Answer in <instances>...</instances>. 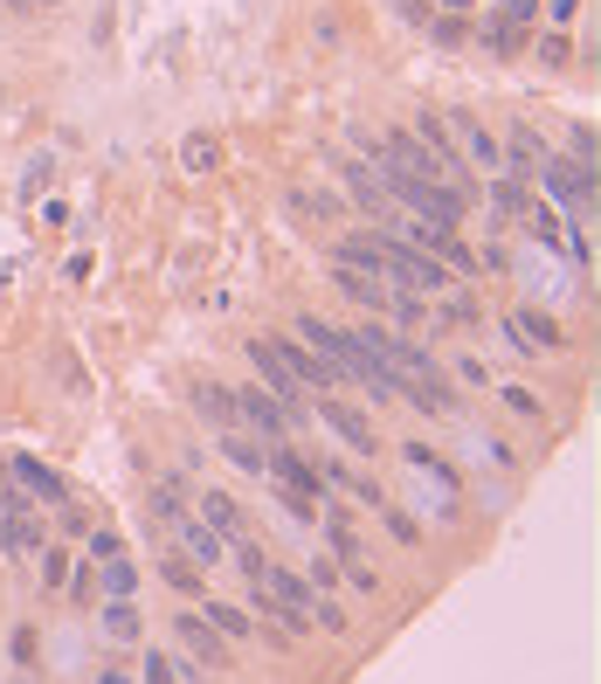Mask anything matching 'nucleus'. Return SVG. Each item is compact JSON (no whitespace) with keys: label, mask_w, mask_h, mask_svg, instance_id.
<instances>
[{"label":"nucleus","mask_w":601,"mask_h":684,"mask_svg":"<svg viewBox=\"0 0 601 684\" xmlns=\"http://www.w3.org/2000/svg\"><path fill=\"white\" fill-rule=\"evenodd\" d=\"M298 339L332 366L339 381L367 387V402H401V381L387 374V366H380L367 346H359V332H339V325H325V319H319V311H298Z\"/></svg>","instance_id":"f257e3e1"},{"label":"nucleus","mask_w":601,"mask_h":684,"mask_svg":"<svg viewBox=\"0 0 601 684\" xmlns=\"http://www.w3.org/2000/svg\"><path fill=\"white\" fill-rule=\"evenodd\" d=\"M380 277L395 284V291H415V298H436V291H450V270H442L436 256L408 249L395 228H380Z\"/></svg>","instance_id":"f03ea898"},{"label":"nucleus","mask_w":601,"mask_h":684,"mask_svg":"<svg viewBox=\"0 0 601 684\" xmlns=\"http://www.w3.org/2000/svg\"><path fill=\"white\" fill-rule=\"evenodd\" d=\"M264 470H270V478H277L283 491H291V505H283V512H291V519H319V505H325V484H319V470H311L298 450H283V442H270V450H264Z\"/></svg>","instance_id":"7ed1b4c3"},{"label":"nucleus","mask_w":601,"mask_h":684,"mask_svg":"<svg viewBox=\"0 0 601 684\" xmlns=\"http://www.w3.org/2000/svg\"><path fill=\"white\" fill-rule=\"evenodd\" d=\"M395 235H401L408 249H422V256H436L442 270H457V277H477V256H470V243H463L457 228H442V222H422V215H415V222H401Z\"/></svg>","instance_id":"20e7f679"},{"label":"nucleus","mask_w":601,"mask_h":684,"mask_svg":"<svg viewBox=\"0 0 601 684\" xmlns=\"http://www.w3.org/2000/svg\"><path fill=\"white\" fill-rule=\"evenodd\" d=\"M228 402H235V423H243L249 436H264V442H283V436L298 429V415H283V408L270 402L264 387H235Z\"/></svg>","instance_id":"39448f33"},{"label":"nucleus","mask_w":601,"mask_h":684,"mask_svg":"<svg viewBox=\"0 0 601 684\" xmlns=\"http://www.w3.org/2000/svg\"><path fill=\"white\" fill-rule=\"evenodd\" d=\"M249 366L264 374V394H270V402H277L283 415H298V423H304V387L291 381V366L277 360V346H270V339H249Z\"/></svg>","instance_id":"423d86ee"},{"label":"nucleus","mask_w":601,"mask_h":684,"mask_svg":"<svg viewBox=\"0 0 601 684\" xmlns=\"http://www.w3.org/2000/svg\"><path fill=\"white\" fill-rule=\"evenodd\" d=\"M539 180H546V194H554V201L581 207V215L594 207V167L588 160H567V152H560V160H539Z\"/></svg>","instance_id":"0eeeda50"},{"label":"nucleus","mask_w":601,"mask_h":684,"mask_svg":"<svg viewBox=\"0 0 601 684\" xmlns=\"http://www.w3.org/2000/svg\"><path fill=\"white\" fill-rule=\"evenodd\" d=\"M319 415H325V429L346 442V450H359V457L380 450V436H374V423H367L359 408H346V402H332V394H319Z\"/></svg>","instance_id":"6e6552de"},{"label":"nucleus","mask_w":601,"mask_h":684,"mask_svg":"<svg viewBox=\"0 0 601 684\" xmlns=\"http://www.w3.org/2000/svg\"><path fill=\"white\" fill-rule=\"evenodd\" d=\"M270 346H277V360H283V366H291V381H298V387H311V394H332V387H339V374L304 346V339H270Z\"/></svg>","instance_id":"1a4fd4ad"},{"label":"nucleus","mask_w":601,"mask_h":684,"mask_svg":"<svg viewBox=\"0 0 601 684\" xmlns=\"http://www.w3.org/2000/svg\"><path fill=\"white\" fill-rule=\"evenodd\" d=\"M173 629H180V643L201 656V671H228V637L207 616H173Z\"/></svg>","instance_id":"9d476101"},{"label":"nucleus","mask_w":601,"mask_h":684,"mask_svg":"<svg viewBox=\"0 0 601 684\" xmlns=\"http://www.w3.org/2000/svg\"><path fill=\"white\" fill-rule=\"evenodd\" d=\"M505 339H518V346H560V325L546 319V311H533V304H512L505 311Z\"/></svg>","instance_id":"9b49d317"},{"label":"nucleus","mask_w":601,"mask_h":684,"mask_svg":"<svg viewBox=\"0 0 601 684\" xmlns=\"http://www.w3.org/2000/svg\"><path fill=\"white\" fill-rule=\"evenodd\" d=\"M8 478H14L21 491H35L42 505H69V484H63L49 463H35V457H14V463H8Z\"/></svg>","instance_id":"f8f14e48"},{"label":"nucleus","mask_w":601,"mask_h":684,"mask_svg":"<svg viewBox=\"0 0 601 684\" xmlns=\"http://www.w3.org/2000/svg\"><path fill=\"white\" fill-rule=\"evenodd\" d=\"M339 180H346V194L367 207V215H387V207H395V194H387V180L374 173V167H359V160H346L339 167Z\"/></svg>","instance_id":"ddd939ff"},{"label":"nucleus","mask_w":601,"mask_h":684,"mask_svg":"<svg viewBox=\"0 0 601 684\" xmlns=\"http://www.w3.org/2000/svg\"><path fill=\"white\" fill-rule=\"evenodd\" d=\"M201 519H207V533H215L222 546L243 539V505H235L228 491H207V498H201Z\"/></svg>","instance_id":"4468645a"},{"label":"nucleus","mask_w":601,"mask_h":684,"mask_svg":"<svg viewBox=\"0 0 601 684\" xmlns=\"http://www.w3.org/2000/svg\"><path fill=\"white\" fill-rule=\"evenodd\" d=\"M332 277H339V291H346L359 311H387V298H395V291H380V277H367V270H346V263H332Z\"/></svg>","instance_id":"2eb2a0df"},{"label":"nucleus","mask_w":601,"mask_h":684,"mask_svg":"<svg viewBox=\"0 0 601 684\" xmlns=\"http://www.w3.org/2000/svg\"><path fill=\"white\" fill-rule=\"evenodd\" d=\"M173 539H180V546H187V554H194L201 567H215V560H222V539H215V533H207V525H201V519H187V512H180V519H173Z\"/></svg>","instance_id":"dca6fc26"},{"label":"nucleus","mask_w":601,"mask_h":684,"mask_svg":"<svg viewBox=\"0 0 601 684\" xmlns=\"http://www.w3.org/2000/svg\"><path fill=\"white\" fill-rule=\"evenodd\" d=\"M264 450H270V442H264V436H249L243 423L222 429V457H228L235 470H264Z\"/></svg>","instance_id":"f3484780"},{"label":"nucleus","mask_w":601,"mask_h":684,"mask_svg":"<svg viewBox=\"0 0 601 684\" xmlns=\"http://www.w3.org/2000/svg\"><path fill=\"white\" fill-rule=\"evenodd\" d=\"M0 554H42V525L29 512H8L0 519Z\"/></svg>","instance_id":"a211bd4d"},{"label":"nucleus","mask_w":601,"mask_h":684,"mask_svg":"<svg viewBox=\"0 0 601 684\" xmlns=\"http://www.w3.org/2000/svg\"><path fill=\"white\" fill-rule=\"evenodd\" d=\"M539 160H546V152H539V139H533V131H512V139L498 146V167H512V180L539 173Z\"/></svg>","instance_id":"6ab92c4d"},{"label":"nucleus","mask_w":601,"mask_h":684,"mask_svg":"<svg viewBox=\"0 0 601 684\" xmlns=\"http://www.w3.org/2000/svg\"><path fill=\"white\" fill-rule=\"evenodd\" d=\"M180 167H187V173H215L222 167V139H215V131H187V139H180Z\"/></svg>","instance_id":"aec40b11"},{"label":"nucleus","mask_w":601,"mask_h":684,"mask_svg":"<svg viewBox=\"0 0 601 684\" xmlns=\"http://www.w3.org/2000/svg\"><path fill=\"white\" fill-rule=\"evenodd\" d=\"M104 637H118V643H132L139 637V609H132V595H111V601H104Z\"/></svg>","instance_id":"412c9836"},{"label":"nucleus","mask_w":601,"mask_h":684,"mask_svg":"<svg viewBox=\"0 0 601 684\" xmlns=\"http://www.w3.org/2000/svg\"><path fill=\"white\" fill-rule=\"evenodd\" d=\"M457 139H463V152H470L477 167H498V139H491L477 118H457Z\"/></svg>","instance_id":"4be33fe9"},{"label":"nucleus","mask_w":601,"mask_h":684,"mask_svg":"<svg viewBox=\"0 0 601 684\" xmlns=\"http://www.w3.org/2000/svg\"><path fill=\"white\" fill-rule=\"evenodd\" d=\"M332 484L346 491V498H359V505H387V498H380V484L367 478V470H346V463H332Z\"/></svg>","instance_id":"5701e85b"},{"label":"nucleus","mask_w":601,"mask_h":684,"mask_svg":"<svg viewBox=\"0 0 601 684\" xmlns=\"http://www.w3.org/2000/svg\"><path fill=\"white\" fill-rule=\"evenodd\" d=\"M194 408L207 415V423H222V429H235V402H228V387H194Z\"/></svg>","instance_id":"b1692460"},{"label":"nucleus","mask_w":601,"mask_h":684,"mask_svg":"<svg viewBox=\"0 0 601 684\" xmlns=\"http://www.w3.org/2000/svg\"><path fill=\"white\" fill-rule=\"evenodd\" d=\"M207 622H215L222 629V637H249V609H235V601H207Z\"/></svg>","instance_id":"393cba45"},{"label":"nucleus","mask_w":601,"mask_h":684,"mask_svg":"<svg viewBox=\"0 0 601 684\" xmlns=\"http://www.w3.org/2000/svg\"><path fill=\"white\" fill-rule=\"evenodd\" d=\"M491 201H498L505 215H526V207H533V194H526V180H505V173L491 180Z\"/></svg>","instance_id":"a878e982"},{"label":"nucleus","mask_w":601,"mask_h":684,"mask_svg":"<svg viewBox=\"0 0 601 684\" xmlns=\"http://www.w3.org/2000/svg\"><path fill=\"white\" fill-rule=\"evenodd\" d=\"M160 574H167V588H173V595H201V567H187L180 554H167V560H160Z\"/></svg>","instance_id":"bb28decb"},{"label":"nucleus","mask_w":601,"mask_h":684,"mask_svg":"<svg viewBox=\"0 0 601 684\" xmlns=\"http://www.w3.org/2000/svg\"><path fill=\"white\" fill-rule=\"evenodd\" d=\"M325 533H332V554H339V560H367V554H359V539H353V525L339 519V512L325 519Z\"/></svg>","instance_id":"cd10ccee"},{"label":"nucleus","mask_w":601,"mask_h":684,"mask_svg":"<svg viewBox=\"0 0 601 684\" xmlns=\"http://www.w3.org/2000/svg\"><path fill=\"white\" fill-rule=\"evenodd\" d=\"M180 512H187V505H180V491H173V484H152V519H160V525H173Z\"/></svg>","instance_id":"c85d7f7f"},{"label":"nucleus","mask_w":601,"mask_h":684,"mask_svg":"<svg viewBox=\"0 0 601 684\" xmlns=\"http://www.w3.org/2000/svg\"><path fill=\"white\" fill-rule=\"evenodd\" d=\"M146 684H180V671H173V656H160V650H146Z\"/></svg>","instance_id":"c756f323"},{"label":"nucleus","mask_w":601,"mask_h":684,"mask_svg":"<svg viewBox=\"0 0 601 684\" xmlns=\"http://www.w3.org/2000/svg\"><path fill=\"white\" fill-rule=\"evenodd\" d=\"M104 581H111V595H132V560L111 554V560H104Z\"/></svg>","instance_id":"7c9ffc66"},{"label":"nucleus","mask_w":601,"mask_h":684,"mask_svg":"<svg viewBox=\"0 0 601 684\" xmlns=\"http://www.w3.org/2000/svg\"><path fill=\"white\" fill-rule=\"evenodd\" d=\"M311 622H319V629H332V637H339V629H346V609H339V601H319V595H311Z\"/></svg>","instance_id":"2f4dec72"},{"label":"nucleus","mask_w":601,"mask_h":684,"mask_svg":"<svg viewBox=\"0 0 601 684\" xmlns=\"http://www.w3.org/2000/svg\"><path fill=\"white\" fill-rule=\"evenodd\" d=\"M533 14H539V0H505V8H498V21H505V29H526Z\"/></svg>","instance_id":"473e14b6"},{"label":"nucleus","mask_w":601,"mask_h":684,"mask_svg":"<svg viewBox=\"0 0 601 684\" xmlns=\"http://www.w3.org/2000/svg\"><path fill=\"white\" fill-rule=\"evenodd\" d=\"M291 207L298 215H339V201H325V194H291Z\"/></svg>","instance_id":"72a5a7b5"},{"label":"nucleus","mask_w":601,"mask_h":684,"mask_svg":"<svg viewBox=\"0 0 601 684\" xmlns=\"http://www.w3.org/2000/svg\"><path fill=\"white\" fill-rule=\"evenodd\" d=\"M498 402H505V408H518V415H539V402H533V394H526V387H512V381L498 387Z\"/></svg>","instance_id":"f704fd0d"},{"label":"nucleus","mask_w":601,"mask_h":684,"mask_svg":"<svg viewBox=\"0 0 601 684\" xmlns=\"http://www.w3.org/2000/svg\"><path fill=\"white\" fill-rule=\"evenodd\" d=\"M380 512H387V525H395V539H415V519L401 505H380Z\"/></svg>","instance_id":"c9c22d12"},{"label":"nucleus","mask_w":601,"mask_h":684,"mask_svg":"<svg viewBox=\"0 0 601 684\" xmlns=\"http://www.w3.org/2000/svg\"><path fill=\"white\" fill-rule=\"evenodd\" d=\"M63 574H69L63 554H42V581H49V588H63Z\"/></svg>","instance_id":"e433bc0d"},{"label":"nucleus","mask_w":601,"mask_h":684,"mask_svg":"<svg viewBox=\"0 0 601 684\" xmlns=\"http://www.w3.org/2000/svg\"><path fill=\"white\" fill-rule=\"evenodd\" d=\"M573 8H581V0H546V14H560V21H573Z\"/></svg>","instance_id":"4c0bfd02"},{"label":"nucleus","mask_w":601,"mask_h":684,"mask_svg":"<svg viewBox=\"0 0 601 684\" xmlns=\"http://www.w3.org/2000/svg\"><path fill=\"white\" fill-rule=\"evenodd\" d=\"M14 8H49V0H14Z\"/></svg>","instance_id":"58836bf2"},{"label":"nucleus","mask_w":601,"mask_h":684,"mask_svg":"<svg viewBox=\"0 0 601 684\" xmlns=\"http://www.w3.org/2000/svg\"><path fill=\"white\" fill-rule=\"evenodd\" d=\"M442 8H470V0H442Z\"/></svg>","instance_id":"ea45409f"}]
</instances>
